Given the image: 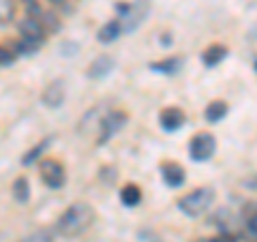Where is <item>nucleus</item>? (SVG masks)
Returning <instances> with one entry per match:
<instances>
[{
	"label": "nucleus",
	"mask_w": 257,
	"mask_h": 242,
	"mask_svg": "<svg viewBox=\"0 0 257 242\" xmlns=\"http://www.w3.org/2000/svg\"><path fill=\"white\" fill-rule=\"evenodd\" d=\"M92 221H94L92 206L86 204V201H75V204H71L67 210L60 214L58 223H56V231H58L62 238H77V236H82L84 231L90 229Z\"/></svg>",
	"instance_id": "obj_1"
},
{
	"label": "nucleus",
	"mask_w": 257,
	"mask_h": 242,
	"mask_svg": "<svg viewBox=\"0 0 257 242\" xmlns=\"http://www.w3.org/2000/svg\"><path fill=\"white\" fill-rule=\"evenodd\" d=\"M212 204H214V191L210 187H202V189L191 191L189 195H184L178 201V208L182 214L191 216V219H197V216H202L210 210Z\"/></svg>",
	"instance_id": "obj_2"
},
{
	"label": "nucleus",
	"mask_w": 257,
	"mask_h": 242,
	"mask_svg": "<svg viewBox=\"0 0 257 242\" xmlns=\"http://www.w3.org/2000/svg\"><path fill=\"white\" fill-rule=\"evenodd\" d=\"M39 172H41V182L50 189H60V187H64V182H67L64 165L54 159H43L41 165H39Z\"/></svg>",
	"instance_id": "obj_3"
},
{
	"label": "nucleus",
	"mask_w": 257,
	"mask_h": 242,
	"mask_svg": "<svg viewBox=\"0 0 257 242\" xmlns=\"http://www.w3.org/2000/svg\"><path fill=\"white\" fill-rule=\"evenodd\" d=\"M216 150V140L214 135L210 133H197L193 135V140L189 144V155L193 161H197V163H204L208 161Z\"/></svg>",
	"instance_id": "obj_4"
},
{
	"label": "nucleus",
	"mask_w": 257,
	"mask_h": 242,
	"mask_svg": "<svg viewBox=\"0 0 257 242\" xmlns=\"http://www.w3.org/2000/svg\"><path fill=\"white\" fill-rule=\"evenodd\" d=\"M126 123H128V116L124 114V111H120V109L109 111V114L101 120V133H99V144L101 146L103 144H107L118 131H122V129L126 127Z\"/></svg>",
	"instance_id": "obj_5"
},
{
	"label": "nucleus",
	"mask_w": 257,
	"mask_h": 242,
	"mask_svg": "<svg viewBox=\"0 0 257 242\" xmlns=\"http://www.w3.org/2000/svg\"><path fill=\"white\" fill-rule=\"evenodd\" d=\"M159 123L165 131L174 133V131H178V129L184 127V123H187V114H184L180 107H165L159 114Z\"/></svg>",
	"instance_id": "obj_6"
},
{
	"label": "nucleus",
	"mask_w": 257,
	"mask_h": 242,
	"mask_svg": "<svg viewBox=\"0 0 257 242\" xmlns=\"http://www.w3.org/2000/svg\"><path fill=\"white\" fill-rule=\"evenodd\" d=\"M146 11H148V5L144 3V0H138L133 7H128V9L124 11V18L120 20L122 22V28L126 32H133L144 22V18H146Z\"/></svg>",
	"instance_id": "obj_7"
},
{
	"label": "nucleus",
	"mask_w": 257,
	"mask_h": 242,
	"mask_svg": "<svg viewBox=\"0 0 257 242\" xmlns=\"http://www.w3.org/2000/svg\"><path fill=\"white\" fill-rule=\"evenodd\" d=\"M161 178H163V182L167 184V187H172V189H178L184 184V180H187V176H184V169L182 165L178 163H163L161 165Z\"/></svg>",
	"instance_id": "obj_8"
},
{
	"label": "nucleus",
	"mask_w": 257,
	"mask_h": 242,
	"mask_svg": "<svg viewBox=\"0 0 257 242\" xmlns=\"http://www.w3.org/2000/svg\"><path fill=\"white\" fill-rule=\"evenodd\" d=\"M41 101L47 107H60L64 101V84L62 82H52L50 86L43 90Z\"/></svg>",
	"instance_id": "obj_9"
},
{
	"label": "nucleus",
	"mask_w": 257,
	"mask_h": 242,
	"mask_svg": "<svg viewBox=\"0 0 257 242\" xmlns=\"http://www.w3.org/2000/svg\"><path fill=\"white\" fill-rule=\"evenodd\" d=\"M122 22L120 20H111L107 24H103V26L99 28V35H96V39H99V43L103 45H109V43H114L116 39L120 37V32H122Z\"/></svg>",
	"instance_id": "obj_10"
},
{
	"label": "nucleus",
	"mask_w": 257,
	"mask_h": 242,
	"mask_svg": "<svg viewBox=\"0 0 257 242\" xmlns=\"http://www.w3.org/2000/svg\"><path fill=\"white\" fill-rule=\"evenodd\" d=\"M111 69H114V60H111L109 56H99V58H96V60L90 64V69H88V75L101 79V77L109 75Z\"/></svg>",
	"instance_id": "obj_11"
},
{
	"label": "nucleus",
	"mask_w": 257,
	"mask_h": 242,
	"mask_svg": "<svg viewBox=\"0 0 257 242\" xmlns=\"http://www.w3.org/2000/svg\"><path fill=\"white\" fill-rule=\"evenodd\" d=\"M225 56H227V47L221 45V43H214V45H210L202 54V60H204L206 67H216V64H219Z\"/></svg>",
	"instance_id": "obj_12"
},
{
	"label": "nucleus",
	"mask_w": 257,
	"mask_h": 242,
	"mask_svg": "<svg viewBox=\"0 0 257 242\" xmlns=\"http://www.w3.org/2000/svg\"><path fill=\"white\" fill-rule=\"evenodd\" d=\"M180 67H182V58H178V56H174V58H165V60H161V62H152V64H150L152 71H157V73H165V75L178 73Z\"/></svg>",
	"instance_id": "obj_13"
},
{
	"label": "nucleus",
	"mask_w": 257,
	"mask_h": 242,
	"mask_svg": "<svg viewBox=\"0 0 257 242\" xmlns=\"http://www.w3.org/2000/svg\"><path fill=\"white\" fill-rule=\"evenodd\" d=\"M204 116H206L208 123H212V125L221 123V120L227 116V103H225V101H212L210 105L206 107Z\"/></svg>",
	"instance_id": "obj_14"
},
{
	"label": "nucleus",
	"mask_w": 257,
	"mask_h": 242,
	"mask_svg": "<svg viewBox=\"0 0 257 242\" xmlns=\"http://www.w3.org/2000/svg\"><path fill=\"white\" fill-rule=\"evenodd\" d=\"M120 201H122L126 208L140 206V201H142V191H140L138 184H126V187H122V191H120Z\"/></svg>",
	"instance_id": "obj_15"
},
{
	"label": "nucleus",
	"mask_w": 257,
	"mask_h": 242,
	"mask_svg": "<svg viewBox=\"0 0 257 242\" xmlns=\"http://www.w3.org/2000/svg\"><path fill=\"white\" fill-rule=\"evenodd\" d=\"M15 20V0H0V26H9Z\"/></svg>",
	"instance_id": "obj_16"
},
{
	"label": "nucleus",
	"mask_w": 257,
	"mask_h": 242,
	"mask_svg": "<svg viewBox=\"0 0 257 242\" xmlns=\"http://www.w3.org/2000/svg\"><path fill=\"white\" fill-rule=\"evenodd\" d=\"M11 191H13V197L18 199L20 204L28 201V197H30V184H28V180L24 178V176L13 182V189H11Z\"/></svg>",
	"instance_id": "obj_17"
},
{
	"label": "nucleus",
	"mask_w": 257,
	"mask_h": 242,
	"mask_svg": "<svg viewBox=\"0 0 257 242\" xmlns=\"http://www.w3.org/2000/svg\"><path fill=\"white\" fill-rule=\"evenodd\" d=\"M20 242H54V233L52 229H37L28 233L26 238H22Z\"/></svg>",
	"instance_id": "obj_18"
},
{
	"label": "nucleus",
	"mask_w": 257,
	"mask_h": 242,
	"mask_svg": "<svg viewBox=\"0 0 257 242\" xmlns=\"http://www.w3.org/2000/svg\"><path fill=\"white\" fill-rule=\"evenodd\" d=\"M47 146H50V140L41 142L37 148H32L30 152H26V155H24V159H22V165H32V163H35V161L39 159V155H43V152H45Z\"/></svg>",
	"instance_id": "obj_19"
},
{
	"label": "nucleus",
	"mask_w": 257,
	"mask_h": 242,
	"mask_svg": "<svg viewBox=\"0 0 257 242\" xmlns=\"http://www.w3.org/2000/svg\"><path fill=\"white\" fill-rule=\"evenodd\" d=\"M50 3L56 7V9H60V11H73V5H71V0H50Z\"/></svg>",
	"instance_id": "obj_20"
},
{
	"label": "nucleus",
	"mask_w": 257,
	"mask_h": 242,
	"mask_svg": "<svg viewBox=\"0 0 257 242\" xmlns=\"http://www.w3.org/2000/svg\"><path fill=\"white\" fill-rule=\"evenodd\" d=\"M246 229H248V233H251V236H255V238H257V212L248 216V221H246Z\"/></svg>",
	"instance_id": "obj_21"
},
{
	"label": "nucleus",
	"mask_w": 257,
	"mask_h": 242,
	"mask_svg": "<svg viewBox=\"0 0 257 242\" xmlns=\"http://www.w3.org/2000/svg\"><path fill=\"white\" fill-rule=\"evenodd\" d=\"M13 58L9 56V50H5V47H0V64H7V62H11Z\"/></svg>",
	"instance_id": "obj_22"
},
{
	"label": "nucleus",
	"mask_w": 257,
	"mask_h": 242,
	"mask_svg": "<svg viewBox=\"0 0 257 242\" xmlns=\"http://www.w3.org/2000/svg\"><path fill=\"white\" fill-rule=\"evenodd\" d=\"M210 242H236V240H234V236H229V233H223L219 238H212Z\"/></svg>",
	"instance_id": "obj_23"
}]
</instances>
